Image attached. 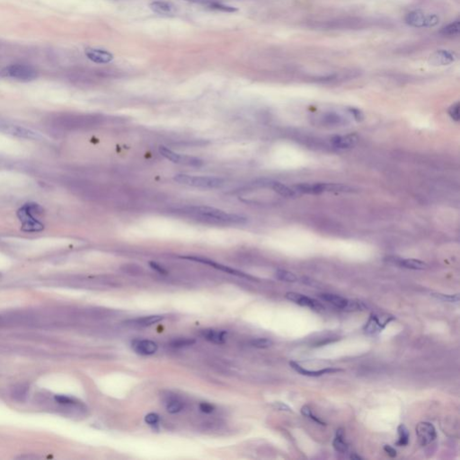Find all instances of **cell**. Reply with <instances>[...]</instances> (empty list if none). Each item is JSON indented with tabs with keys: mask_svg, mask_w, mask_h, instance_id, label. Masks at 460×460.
I'll return each instance as SVG.
<instances>
[{
	"mask_svg": "<svg viewBox=\"0 0 460 460\" xmlns=\"http://www.w3.org/2000/svg\"><path fill=\"white\" fill-rule=\"evenodd\" d=\"M184 211L192 214L195 217L205 218L207 220H211L215 222L224 223V224H235V225H244L248 222V218L221 210L219 209L213 208L209 206H192L184 208Z\"/></svg>",
	"mask_w": 460,
	"mask_h": 460,
	"instance_id": "1",
	"label": "cell"
},
{
	"mask_svg": "<svg viewBox=\"0 0 460 460\" xmlns=\"http://www.w3.org/2000/svg\"><path fill=\"white\" fill-rule=\"evenodd\" d=\"M43 209L38 204H25L17 211V216L23 223L22 229L25 232H38L42 230L43 225L35 218V215H41Z\"/></svg>",
	"mask_w": 460,
	"mask_h": 460,
	"instance_id": "2",
	"label": "cell"
},
{
	"mask_svg": "<svg viewBox=\"0 0 460 460\" xmlns=\"http://www.w3.org/2000/svg\"><path fill=\"white\" fill-rule=\"evenodd\" d=\"M173 180L180 184L195 188L218 189L222 187L225 183V181L220 177L191 175L186 173H177L174 175Z\"/></svg>",
	"mask_w": 460,
	"mask_h": 460,
	"instance_id": "3",
	"label": "cell"
},
{
	"mask_svg": "<svg viewBox=\"0 0 460 460\" xmlns=\"http://www.w3.org/2000/svg\"><path fill=\"white\" fill-rule=\"evenodd\" d=\"M298 194H321L324 193H351L353 192L350 186L341 183H299L294 186Z\"/></svg>",
	"mask_w": 460,
	"mask_h": 460,
	"instance_id": "4",
	"label": "cell"
},
{
	"mask_svg": "<svg viewBox=\"0 0 460 460\" xmlns=\"http://www.w3.org/2000/svg\"><path fill=\"white\" fill-rule=\"evenodd\" d=\"M2 74L14 80L29 82L37 78L36 70L28 65L14 64L5 68Z\"/></svg>",
	"mask_w": 460,
	"mask_h": 460,
	"instance_id": "5",
	"label": "cell"
},
{
	"mask_svg": "<svg viewBox=\"0 0 460 460\" xmlns=\"http://www.w3.org/2000/svg\"><path fill=\"white\" fill-rule=\"evenodd\" d=\"M0 132L8 134L11 136L20 138V139L39 140L42 138L40 133L36 132L33 129H28V128H25V127L16 125V124L5 123V122H0Z\"/></svg>",
	"mask_w": 460,
	"mask_h": 460,
	"instance_id": "6",
	"label": "cell"
},
{
	"mask_svg": "<svg viewBox=\"0 0 460 460\" xmlns=\"http://www.w3.org/2000/svg\"><path fill=\"white\" fill-rule=\"evenodd\" d=\"M159 152L165 159H167L174 164L184 165V166L194 167H200L203 165V161L202 159L195 158V157H192V156L176 153V152H174L173 150L167 149V148H166L164 146L159 147Z\"/></svg>",
	"mask_w": 460,
	"mask_h": 460,
	"instance_id": "7",
	"label": "cell"
},
{
	"mask_svg": "<svg viewBox=\"0 0 460 460\" xmlns=\"http://www.w3.org/2000/svg\"><path fill=\"white\" fill-rule=\"evenodd\" d=\"M320 297L325 301L332 304L333 306L343 309V310H347V311H357V310H361L365 308V306L362 302L350 300V299H347L345 297L338 296L335 294L323 293V294H320Z\"/></svg>",
	"mask_w": 460,
	"mask_h": 460,
	"instance_id": "8",
	"label": "cell"
},
{
	"mask_svg": "<svg viewBox=\"0 0 460 460\" xmlns=\"http://www.w3.org/2000/svg\"><path fill=\"white\" fill-rule=\"evenodd\" d=\"M406 23L412 27H432L439 24L440 19L436 15H426L420 11H414L406 15Z\"/></svg>",
	"mask_w": 460,
	"mask_h": 460,
	"instance_id": "9",
	"label": "cell"
},
{
	"mask_svg": "<svg viewBox=\"0 0 460 460\" xmlns=\"http://www.w3.org/2000/svg\"><path fill=\"white\" fill-rule=\"evenodd\" d=\"M364 22L361 19L350 18V19H335V20L317 22V26L324 29H346V28H358L361 27Z\"/></svg>",
	"mask_w": 460,
	"mask_h": 460,
	"instance_id": "10",
	"label": "cell"
},
{
	"mask_svg": "<svg viewBox=\"0 0 460 460\" xmlns=\"http://www.w3.org/2000/svg\"><path fill=\"white\" fill-rule=\"evenodd\" d=\"M416 434L421 446L430 444L437 437L435 428L430 422H420L416 426Z\"/></svg>",
	"mask_w": 460,
	"mask_h": 460,
	"instance_id": "11",
	"label": "cell"
},
{
	"mask_svg": "<svg viewBox=\"0 0 460 460\" xmlns=\"http://www.w3.org/2000/svg\"><path fill=\"white\" fill-rule=\"evenodd\" d=\"M286 298L302 307H310L315 310L323 309L321 304H319L317 300L313 299L311 297H306L297 292H288L286 294Z\"/></svg>",
	"mask_w": 460,
	"mask_h": 460,
	"instance_id": "12",
	"label": "cell"
},
{
	"mask_svg": "<svg viewBox=\"0 0 460 460\" xmlns=\"http://www.w3.org/2000/svg\"><path fill=\"white\" fill-rule=\"evenodd\" d=\"M393 319L394 318H389V319L382 321L376 315L371 314L370 319L368 320L364 327V332L369 335H376L377 334H379L384 329V327H386V325Z\"/></svg>",
	"mask_w": 460,
	"mask_h": 460,
	"instance_id": "13",
	"label": "cell"
},
{
	"mask_svg": "<svg viewBox=\"0 0 460 460\" xmlns=\"http://www.w3.org/2000/svg\"><path fill=\"white\" fill-rule=\"evenodd\" d=\"M132 348L135 352H137L139 355L149 356L153 355L158 351L159 345L157 342L151 340H139L134 341Z\"/></svg>",
	"mask_w": 460,
	"mask_h": 460,
	"instance_id": "14",
	"label": "cell"
},
{
	"mask_svg": "<svg viewBox=\"0 0 460 460\" xmlns=\"http://www.w3.org/2000/svg\"><path fill=\"white\" fill-rule=\"evenodd\" d=\"M85 55L90 60L94 61L95 63H99V64L109 63L114 60V55L110 53L109 51L100 50V49H94V48L86 49Z\"/></svg>",
	"mask_w": 460,
	"mask_h": 460,
	"instance_id": "15",
	"label": "cell"
},
{
	"mask_svg": "<svg viewBox=\"0 0 460 460\" xmlns=\"http://www.w3.org/2000/svg\"><path fill=\"white\" fill-rule=\"evenodd\" d=\"M165 319V317L162 315H152V316H147V317H138L130 319L128 321L125 322L127 326L134 327H147L153 326L157 323L162 321Z\"/></svg>",
	"mask_w": 460,
	"mask_h": 460,
	"instance_id": "16",
	"label": "cell"
},
{
	"mask_svg": "<svg viewBox=\"0 0 460 460\" xmlns=\"http://www.w3.org/2000/svg\"><path fill=\"white\" fill-rule=\"evenodd\" d=\"M358 142V137L354 134L345 136H335L332 139V144L338 149H348L353 148Z\"/></svg>",
	"mask_w": 460,
	"mask_h": 460,
	"instance_id": "17",
	"label": "cell"
},
{
	"mask_svg": "<svg viewBox=\"0 0 460 460\" xmlns=\"http://www.w3.org/2000/svg\"><path fill=\"white\" fill-rule=\"evenodd\" d=\"M202 335L207 341L216 343L223 344L227 341L228 333L224 330H215V329H205L202 331Z\"/></svg>",
	"mask_w": 460,
	"mask_h": 460,
	"instance_id": "18",
	"label": "cell"
},
{
	"mask_svg": "<svg viewBox=\"0 0 460 460\" xmlns=\"http://www.w3.org/2000/svg\"><path fill=\"white\" fill-rule=\"evenodd\" d=\"M190 260H193V261H196V262H203V263H206V264H209L212 267L216 268V269H218L220 271H223V272H228V273H230V274H233V275H236V276H239V277L243 278H248V279H252L251 276L249 275H247L246 273L244 272H239L238 270H235V269H232V268L228 267V266H225V265H222V264H219V263H217V262H212V261H209V260H207V259H203V258H197V257H187Z\"/></svg>",
	"mask_w": 460,
	"mask_h": 460,
	"instance_id": "19",
	"label": "cell"
},
{
	"mask_svg": "<svg viewBox=\"0 0 460 460\" xmlns=\"http://www.w3.org/2000/svg\"><path fill=\"white\" fill-rule=\"evenodd\" d=\"M290 365H291V367H292L294 371H297L299 374L304 375V376H322V375H325V374L335 373V372H338V371H341V370L332 369V368L325 369V370H320V371H308V370H306L305 368H303V367L300 366V365H298L297 362H295V361H291V362H290Z\"/></svg>",
	"mask_w": 460,
	"mask_h": 460,
	"instance_id": "20",
	"label": "cell"
},
{
	"mask_svg": "<svg viewBox=\"0 0 460 460\" xmlns=\"http://www.w3.org/2000/svg\"><path fill=\"white\" fill-rule=\"evenodd\" d=\"M455 60V56L448 50H439L432 56H430V61L432 65L436 66H444L450 64Z\"/></svg>",
	"mask_w": 460,
	"mask_h": 460,
	"instance_id": "21",
	"label": "cell"
},
{
	"mask_svg": "<svg viewBox=\"0 0 460 460\" xmlns=\"http://www.w3.org/2000/svg\"><path fill=\"white\" fill-rule=\"evenodd\" d=\"M393 262L400 267L410 269V270H424L427 268L425 262L416 260V259H401V258H394Z\"/></svg>",
	"mask_w": 460,
	"mask_h": 460,
	"instance_id": "22",
	"label": "cell"
},
{
	"mask_svg": "<svg viewBox=\"0 0 460 460\" xmlns=\"http://www.w3.org/2000/svg\"><path fill=\"white\" fill-rule=\"evenodd\" d=\"M270 186L275 193H278L279 195H281L282 197L294 198V197H297V195H298V193L295 191V189L290 188V187H288L287 185H285V184L282 183H279V182H272V183H270Z\"/></svg>",
	"mask_w": 460,
	"mask_h": 460,
	"instance_id": "23",
	"label": "cell"
},
{
	"mask_svg": "<svg viewBox=\"0 0 460 460\" xmlns=\"http://www.w3.org/2000/svg\"><path fill=\"white\" fill-rule=\"evenodd\" d=\"M150 8L160 15H171L173 8L172 5L163 1H155L150 4Z\"/></svg>",
	"mask_w": 460,
	"mask_h": 460,
	"instance_id": "24",
	"label": "cell"
},
{
	"mask_svg": "<svg viewBox=\"0 0 460 460\" xmlns=\"http://www.w3.org/2000/svg\"><path fill=\"white\" fill-rule=\"evenodd\" d=\"M333 446L335 450L341 453H344L348 450V445L344 440V431L342 429L337 430L336 435L333 442Z\"/></svg>",
	"mask_w": 460,
	"mask_h": 460,
	"instance_id": "25",
	"label": "cell"
},
{
	"mask_svg": "<svg viewBox=\"0 0 460 460\" xmlns=\"http://www.w3.org/2000/svg\"><path fill=\"white\" fill-rule=\"evenodd\" d=\"M460 21L457 20L455 22H452L450 25H447L443 27L440 30V34L444 36V37H457L460 35Z\"/></svg>",
	"mask_w": 460,
	"mask_h": 460,
	"instance_id": "26",
	"label": "cell"
},
{
	"mask_svg": "<svg viewBox=\"0 0 460 460\" xmlns=\"http://www.w3.org/2000/svg\"><path fill=\"white\" fill-rule=\"evenodd\" d=\"M28 386L25 385H17L12 390V396L14 399L19 402H24L27 397Z\"/></svg>",
	"mask_w": 460,
	"mask_h": 460,
	"instance_id": "27",
	"label": "cell"
},
{
	"mask_svg": "<svg viewBox=\"0 0 460 460\" xmlns=\"http://www.w3.org/2000/svg\"><path fill=\"white\" fill-rule=\"evenodd\" d=\"M397 430H398L399 439L396 442V445L400 446V447L407 445L409 442V431L407 430V428L404 424H400L398 426Z\"/></svg>",
	"mask_w": 460,
	"mask_h": 460,
	"instance_id": "28",
	"label": "cell"
},
{
	"mask_svg": "<svg viewBox=\"0 0 460 460\" xmlns=\"http://www.w3.org/2000/svg\"><path fill=\"white\" fill-rule=\"evenodd\" d=\"M276 277L278 280L285 282H295L297 281V277L294 273L285 270H278L276 272Z\"/></svg>",
	"mask_w": 460,
	"mask_h": 460,
	"instance_id": "29",
	"label": "cell"
},
{
	"mask_svg": "<svg viewBox=\"0 0 460 460\" xmlns=\"http://www.w3.org/2000/svg\"><path fill=\"white\" fill-rule=\"evenodd\" d=\"M183 404L181 401L172 399L167 404V411L169 414H177L183 410Z\"/></svg>",
	"mask_w": 460,
	"mask_h": 460,
	"instance_id": "30",
	"label": "cell"
},
{
	"mask_svg": "<svg viewBox=\"0 0 460 460\" xmlns=\"http://www.w3.org/2000/svg\"><path fill=\"white\" fill-rule=\"evenodd\" d=\"M251 345L258 349H266L273 344L272 340L268 338H256L251 341Z\"/></svg>",
	"mask_w": 460,
	"mask_h": 460,
	"instance_id": "31",
	"label": "cell"
},
{
	"mask_svg": "<svg viewBox=\"0 0 460 460\" xmlns=\"http://www.w3.org/2000/svg\"><path fill=\"white\" fill-rule=\"evenodd\" d=\"M196 342L194 339L192 338H178L171 342V346L174 348H183V347L191 346Z\"/></svg>",
	"mask_w": 460,
	"mask_h": 460,
	"instance_id": "32",
	"label": "cell"
},
{
	"mask_svg": "<svg viewBox=\"0 0 460 460\" xmlns=\"http://www.w3.org/2000/svg\"><path fill=\"white\" fill-rule=\"evenodd\" d=\"M432 297L439 298L442 301L450 302V303H458L460 301V296L459 294L456 295H446V294H441V293H432Z\"/></svg>",
	"mask_w": 460,
	"mask_h": 460,
	"instance_id": "33",
	"label": "cell"
},
{
	"mask_svg": "<svg viewBox=\"0 0 460 460\" xmlns=\"http://www.w3.org/2000/svg\"><path fill=\"white\" fill-rule=\"evenodd\" d=\"M460 103H456L450 106L449 109V114L452 119L456 122H460Z\"/></svg>",
	"mask_w": 460,
	"mask_h": 460,
	"instance_id": "34",
	"label": "cell"
},
{
	"mask_svg": "<svg viewBox=\"0 0 460 460\" xmlns=\"http://www.w3.org/2000/svg\"><path fill=\"white\" fill-rule=\"evenodd\" d=\"M301 413L304 416H307L308 418H310V419H312L314 421H316L318 424H320V425H326V423H325L324 421H322L320 419H318L317 417H316V416L312 414L311 409H310L308 406H303L301 408Z\"/></svg>",
	"mask_w": 460,
	"mask_h": 460,
	"instance_id": "35",
	"label": "cell"
},
{
	"mask_svg": "<svg viewBox=\"0 0 460 460\" xmlns=\"http://www.w3.org/2000/svg\"><path fill=\"white\" fill-rule=\"evenodd\" d=\"M54 399L57 403H59L60 405H63V406H71V405L76 404L74 399L71 398V397H69V396L59 395V396H55Z\"/></svg>",
	"mask_w": 460,
	"mask_h": 460,
	"instance_id": "36",
	"label": "cell"
},
{
	"mask_svg": "<svg viewBox=\"0 0 460 460\" xmlns=\"http://www.w3.org/2000/svg\"><path fill=\"white\" fill-rule=\"evenodd\" d=\"M159 421V416L155 413H150L145 416V422L149 425H156Z\"/></svg>",
	"mask_w": 460,
	"mask_h": 460,
	"instance_id": "37",
	"label": "cell"
},
{
	"mask_svg": "<svg viewBox=\"0 0 460 460\" xmlns=\"http://www.w3.org/2000/svg\"><path fill=\"white\" fill-rule=\"evenodd\" d=\"M199 408L200 410L202 411L204 414H211L215 410V407L214 406H212L211 404L209 403H206V402H203L200 404L199 406Z\"/></svg>",
	"mask_w": 460,
	"mask_h": 460,
	"instance_id": "38",
	"label": "cell"
},
{
	"mask_svg": "<svg viewBox=\"0 0 460 460\" xmlns=\"http://www.w3.org/2000/svg\"><path fill=\"white\" fill-rule=\"evenodd\" d=\"M350 113L353 116V118L356 120L357 122H361L362 120L364 119V115L360 110L356 109V108H350Z\"/></svg>",
	"mask_w": 460,
	"mask_h": 460,
	"instance_id": "39",
	"label": "cell"
},
{
	"mask_svg": "<svg viewBox=\"0 0 460 460\" xmlns=\"http://www.w3.org/2000/svg\"><path fill=\"white\" fill-rule=\"evenodd\" d=\"M272 406L277 409L279 411H285V412H292V408L290 406H287L286 404L284 403H282V402H276L274 403Z\"/></svg>",
	"mask_w": 460,
	"mask_h": 460,
	"instance_id": "40",
	"label": "cell"
},
{
	"mask_svg": "<svg viewBox=\"0 0 460 460\" xmlns=\"http://www.w3.org/2000/svg\"><path fill=\"white\" fill-rule=\"evenodd\" d=\"M149 265H150V267L152 268L153 270H155L156 272H159V273H161V274H167V270L164 269L158 262H149Z\"/></svg>",
	"mask_w": 460,
	"mask_h": 460,
	"instance_id": "41",
	"label": "cell"
},
{
	"mask_svg": "<svg viewBox=\"0 0 460 460\" xmlns=\"http://www.w3.org/2000/svg\"><path fill=\"white\" fill-rule=\"evenodd\" d=\"M384 450L387 453V455L390 456L391 458L396 457V450L392 448L391 446L386 445L384 447Z\"/></svg>",
	"mask_w": 460,
	"mask_h": 460,
	"instance_id": "42",
	"label": "cell"
},
{
	"mask_svg": "<svg viewBox=\"0 0 460 460\" xmlns=\"http://www.w3.org/2000/svg\"><path fill=\"white\" fill-rule=\"evenodd\" d=\"M351 459H352V460H362V458H361V457H360V456H357L355 453H353V454L351 456Z\"/></svg>",
	"mask_w": 460,
	"mask_h": 460,
	"instance_id": "43",
	"label": "cell"
},
{
	"mask_svg": "<svg viewBox=\"0 0 460 460\" xmlns=\"http://www.w3.org/2000/svg\"><path fill=\"white\" fill-rule=\"evenodd\" d=\"M186 1H190V2H202V3H204V0H186Z\"/></svg>",
	"mask_w": 460,
	"mask_h": 460,
	"instance_id": "44",
	"label": "cell"
},
{
	"mask_svg": "<svg viewBox=\"0 0 460 460\" xmlns=\"http://www.w3.org/2000/svg\"><path fill=\"white\" fill-rule=\"evenodd\" d=\"M0 322H1V319H0Z\"/></svg>",
	"mask_w": 460,
	"mask_h": 460,
	"instance_id": "45",
	"label": "cell"
}]
</instances>
